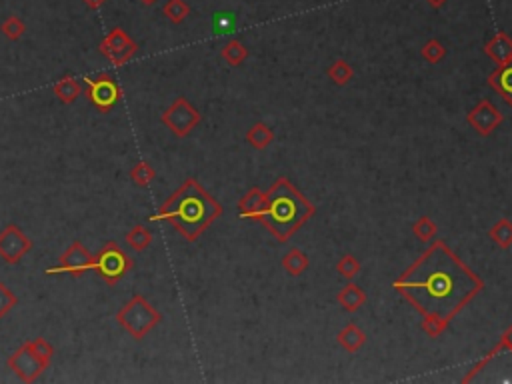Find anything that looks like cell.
<instances>
[{
	"label": "cell",
	"instance_id": "9",
	"mask_svg": "<svg viewBox=\"0 0 512 384\" xmlns=\"http://www.w3.org/2000/svg\"><path fill=\"white\" fill-rule=\"evenodd\" d=\"M99 52L112 62V66H124L139 52V44L129 36L122 26H114L99 44Z\"/></svg>",
	"mask_w": 512,
	"mask_h": 384
},
{
	"label": "cell",
	"instance_id": "23",
	"mask_svg": "<svg viewBox=\"0 0 512 384\" xmlns=\"http://www.w3.org/2000/svg\"><path fill=\"white\" fill-rule=\"evenodd\" d=\"M442 2H444V0H431V4H432V6H441Z\"/></svg>",
	"mask_w": 512,
	"mask_h": 384
},
{
	"label": "cell",
	"instance_id": "6",
	"mask_svg": "<svg viewBox=\"0 0 512 384\" xmlns=\"http://www.w3.org/2000/svg\"><path fill=\"white\" fill-rule=\"evenodd\" d=\"M86 96L96 111L111 112L122 101V89L114 76L109 72H101L96 76H86Z\"/></svg>",
	"mask_w": 512,
	"mask_h": 384
},
{
	"label": "cell",
	"instance_id": "7",
	"mask_svg": "<svg viewBox=\"0 0 512 384\" xmlns=\"http://www.w3.org/2000/svg\"><path fill=\"white\" fill-rule=\"evenodd\" d=\"M6 366L21 378L22 383H34L41 378L44 370H49L51 360H44L41 354L32 348L31 340H26L9 356Z\"/></svg>",
	"mask_w": 512,
	"mask_h": 384
},
{
	"label": "cell",
	"instance_id": "22",
	"mask_svg": "<svg viewBox=\"0 0 512 384\" xmlns=\"http://www.w3.org/2000/svg\"><path fill=\"white\" fill-rule=\"evenodd\" d=\"M139 2H142L144 6H152V4H156L159 0H139Z\"/></svg>",
	"mask_w": 512,
	"mask_h": 384
},
{
	"label": "cell",
	"instance_id": "11",
	"mask_svg": "<svg viewBox=\"0 0 512 384\" xmlns=\"http://www.w3.org/2000/svg\"><path fill=\"white\" fill-rule=\"evenodd\" d=\"M92 254L89 253V248L81 243V241H74V243L61 254L59 264L54 268H46V274H71V276H82L84 273L91 271Z\"/></svg>",
	"mask_w": 512,
	"mask_h": 384
},
{
	"label": "cell",
	"instance_id": "16",
	"mask_svg": "<svg viewBox=\"0 0 512 384\" xmlns=\"http://www.w3.org/2000/svg\"><path fill=\"white\" fill-rule=\"evenodd\" d=\"M0 31H2V34H4L9 41L16 42L21 41L22 34L26 32V26H24V22H22L19 16H9L6 21L0 24Z\"/></svg>",
	"mask_w": 512,
	"mask_h": 384
},
{
	"label": "cell",
	"instance_id": "5",
	"mask_svg": "<svg viewBox=\"0 0 512 384\" xmlns=\"http://www.w3.org/2000/svg\"><path fill=\"white\" fill-rule=\"evenodd\" d=\"M131 268V256L124 253L121 248V244L114 243V241L104 244L101 251L96 253V256H92L91 271L99 274L109 286H116L129 274Z\"/></svg>",
	"mask_w": 512,
	"mask_h": 384
},
{
	"label": "cell",
	"instance_id": "14",
	"mask_svg": "<svg viewBox=\"0 0 512 384\" xmlns=\"http://www.w3.org/2000/svg\"><path fill=\"white\" fill-rule=\"evenodd\" d=\"M129 176H131V181L134 182L136 186L146 188V186H149V184H151L154 178H156V172H154V168L151 166V162L141 161V162H136L131 171H129Z\"/></svg>",
	"mask_w": 512,
	"mask_h": 384
},
{
	"label": "cell",
	"instance_id": "21",
	"mask_svg": "<svg viewBox=\"0 0 512 384\" xmlns=\"http://www.w3.org/2000/svg\"><path fill=\"white\" fill-rule=\"evenodd\" d=\"M84 4H86V9H91V11H99L101 6L106 4V0H82Z\"/></svg>",
	"mask_w": 512,
	"mask_h": 384
},
{
	"label": "cell",
	"instance_id": "20",
	"mask_svg": "<svg viewBox=\"0 0 512 384\" xmlns=\"http://www.w3.org/2000/svg\"><path fill=\"white\" fill-rule=\"evenodd\" d=\"M232 26H234V14H229V12L214 14V31L226 32L231 31Z\"/></svg>",
	"mask_w": 512,
	"mask_h": 384
},
{
	"label": "cell",
	"instance_id": "15",
	"mask_svg": "<svg viewBox=\"0 0 512 384\" xmlns=\"http://www.w3.org/2000/svg\"><path fill=\"white\" fill-rule=\"evenodd\" d=\"M162 14L171 22H174V24H181L191 14V9H189V4L184 0H169L164 4V9H162Z\"/></svg>",
	"mask_w": 512,
	"mask_h": 384
},
{
	"label": "cell",
	"instance_id": "3",
	"mask_svg": "<svg viewBox=\"0 0 512 384\" xmlns=\"http://www.w3.org/2000/svg\"><path fill=\"white\" fill-rule=\"evenodd\" d=\"M311 213V204L306 203L288 182L282 181L274 184V188L266 196L264 206L258 213L252 214V218H261L268 224V228L276 236L286 238L308 218Z\"/></svg>",
	"mask_w": 512,
	"mask_h": 384
},
{
	"label": "cell",
	"instance_id": "1",
	"mask_svg": "<svg viewBox=\"0 0 512 384\" xmlns=\"http://www.w3.org/2000/svg\"><path fill=\"white\" fill-rule=\"evenodd\" d=\"M396 288L421 313L448 323L481 288V281L442 246L434 244L396 283Z\"/></svg>",
	"mask_w": 512,
	"mask_h": 384
},
{
	"label": "cell",
	"instance_id": "13",
	"mask_svg": "<svg viewBox=\"0 0 512 384\" xmlns=\"http://www.w3.org/2000/svg\"><path fill=\"white\" fill-rule=\"evenodd\" d=\"M124 238H126V243H129V246H131L134 253H142V251H146L152 244L151 231H149L146 226H142V224L132 226Z\"/></svg>",
	"mask_w": 512,
	"mask_h": 384
},
{
	"label": "cell",
	"instance_id": "2",
	"mask_svg": "<svg viewBox=\"0 0 512 384\" xmlns=\"http://www.w3.org/2000/svg\"><path fill=\"white\" fill-rule=\"evenodd\" d=\"M221 204L194 178H189L161 204L156 213L151 214V223L164 221L172 224L186 241L194 243L211 226L212 221L221 216Z\"/></svg>",
	"mask_w": 512,
	"mask_h": 384
},
{
	"label": "cell",
	"instance_id": "19",
	"mask_svg": "<svg viewBox=\"0 0 512 384\" xmlns=\"http://www.w3.org/2000/svg\"><path fill=\"white\" fill-rule=\"evenodd\" d=\"M244 54H246V52H244V49H242L236 41L229 42V44L224 46V51H222V56L231 62V64H239V62L244 59Z\"/></svg>",
	"mask_w": 512,
	"mask_h": 384
},
{
	"label": "cell",
	"instance_id": "12",
	"mask_svg": "<svg viewBox=\"0 0 512 384\" xmlns=\"http://www.w3.org/2000/svg\"><path fill=\"white\" fill-rule=\"evenodd\" d=\"M52 92H54V96H56L62 104H72V102H76L81 98L82 84L81 81H76L72 74H66V76H62L61 81L54 82Z\"/></svg>",
	"mask_w": 512,
	"mask_h": 384
},
{
	"label": "cell",
	"instance_id": "4",
	"mask_svg": "<svg viewBox=\"0 0 512 384\" xmlns=\"http://www.w3.org/2000/svg\"><path fill=\"white\" fill-rule=\"evenodd\" d=\"M161 320L162 314L142 294H134L116 313V323L121 324L122 330L131 334L134 340H142L152 328L161 324Z\"/></svg>",
	"mask_w": 512,
	"mask_h": 384
},
{
	"label": "cell",
	"instance_id": "8",
	"mask_svg": "<svg viewBox=\"0 0 512 384\" xmlns=\"http://www.w3.org/2000/svg\"><path fill=\"white\" fill-rule=\"evenodd\" d=\"M161 122L174 136L184 138V136H189L192 128L201 122V114H199V111H196L184 96H179L166 111L162 112Z\"/></svg>",
	"mask_w": 512,
	"mask_h": 384
},
{
	"label": "cell",
	"instance_id": "10",
	"mask_svg": "<svg viewBox=\"0 0 512 384\" xmlns=\"http://www.w3.org/2000/svg\"><path fill=\"white\" fill-rule=\"evenodd\" d=\"M32 241L22 233L21 226L9 224L0 233V258L6 264H19L31 253Z\"/></svg>",
	"mask_w": 512,
	"mask_h": 384
},
{
	"label": "cell",
	"instance_id": "18",
	"mask_svg": "<svg viewBox=\"0 0 512 384\" xmlns=\"http://www.w3.org/2000/svg\"><path fill=\"white\" fill-rule=\"evenodd\" d=\"M496 86H498V91L502 94H506V96H511L512 98V64H508L506 69H502L498 74H496V82H494Z\"/></svg>",
	"mask_w": 512,
	"mask_h": 384
},
{
	"label": "cell",
	"instance_id": "17",
	"mask_svg": "<svg viewBox=\"0 0 512 384\" xmlns=\"http://www.w3.org/2000/svg\"><path fill=\"white\" fill-rule=\"evenodd\" d=\"M19 304V296L4 283H0V318H4Z\"/></svg>",
	"mask_w": 512,
	"mask_h": 384
}]
</instances>
